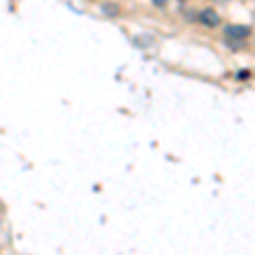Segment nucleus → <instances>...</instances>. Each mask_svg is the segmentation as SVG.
<instances>
[{"mask_svg":"<svg viewBox=\"0 0 255 255\" xmlns=\"http://www.w3.org/2000/svg\"><path fill=\"white\" fill-rule=\"evenodd\" d=\"M250 34H252V27L244 24H232L225 27V36H228L230 39H247Z\"/></svg>","mask_w":255,"mask_h":255,"instance_id":"1","label":"nucleus"},{"mask_svg":"<svg viewBox=\"0 0 255 255\" xmlns=\"http://www.w3.org/2000/svg\"><path fill=\"white\" fill-rule=\"evenodd\" d=\"M199 20L208 27H216L220 26L221 17L218 15V12L215 9H204L199 12Z\"/></svg>","mask_w":255,"mask_h":255,"instance_id":"2","label":"nucleus"},{"mask_svg":"<svg viewBox=\"0 0 255 255\" xmlns=\"http://www.w3.org/2000/svg\"><path fill=\"white\" fill-rule=\"evenodd\" d=\"M249 77H250V72H247V70L238 73V79H240V80H245V79H249Z\"/></svg>","mask_w":255,"mask_h":255,"instance_id":"3","label":"nucleus"},{"mask_svg":"<svg viewBox=\"0 0 255 255\" xmlns=\"http://www.w3.org/2000/svg\"><path fill=\"white\" fill-rule=\"evenodd\" d=\"M167 2H168V0H153V3H155V5H158V7L165 5Z\"/></svg>","mask_w":255,"mask_h":255,"instance_id":"4","label":"nucleus"}]
</instances>
